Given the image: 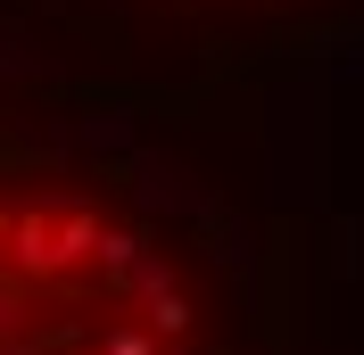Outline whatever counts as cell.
Segmentation results:
<instances>
[{"label": "cell", "mask_w": 364, "mask_h": 355, "mask_svg": "<svg viewBox=\"0 0 364 355\" xmlns=\"http://www.w3.org/2000/svg\"><path fill=\"white\" fill-rule=\"evenodd\" d=\"M207 314L158 223L0 133V355H199Z\"/></svg>", "instance_id": "cell-1"}]
</instances>
